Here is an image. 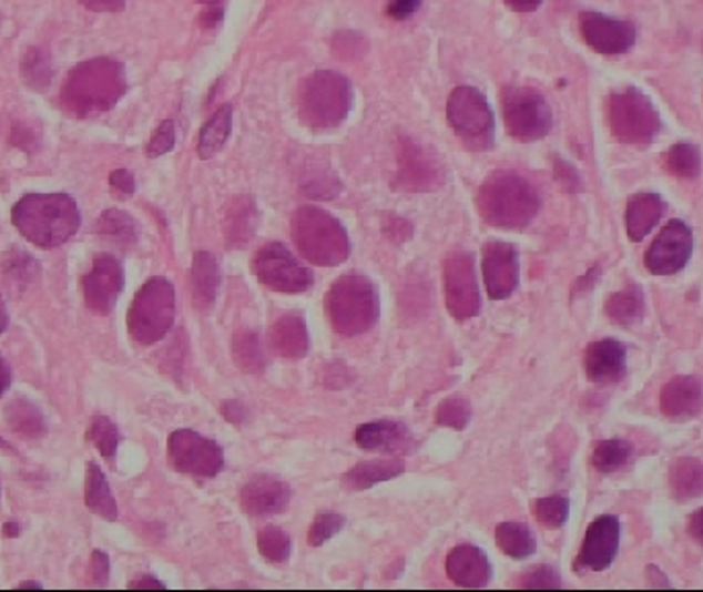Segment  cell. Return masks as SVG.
<instances>
[{
  "label": "cell",
  "mask_w": 703,
  "mask_h": 592,
  "mask_svg": "<svg viewBox=\"0 0 703 592\" xmlns=\"http://www.w3.org/2000/svg\"><path fill=\"white\" fill-rule=\"evenodd\" d=\"M13 225L29 243L52 249L79 231L81 212L67 194H28L14 204Z\"/></svg>",
  "instance_id": "cell-1"
},
{
  "label": "cell",
  "mask_w": 703,
  "mask_h": 592,
  "mask_svg": "<svg viewBox=\"0 0 703 592\" xmlns=\"http://www.w3.org/2000/svg\"><path fill=\"white\" fill-rule=\"evenodd\" d=\"M126 93L122 64L110 58H95L72 69L62 86V105L77 118L108 112Z\"/></svg>",
  "instance_id": "cell-2"
},
{
  "label": "cell",
  "mask_w": 703,
  "mask_h": 592,
  "mask_svg": "<svg viewBox=\"0 0 703 592\" xmlns=\"http://www.w3.org/2000/svg\"><path fill=\"white\" fill-rule=\"evenodd\" d=\"M541 206L533 185L514 173H493L478 192V208L488 225L519 231L533 221Z\"/></svg>",
  "instance_id": "cell-3"
},
{
  "label": "cell",
  "mask_w": 703,
  "mask_h": 592,
  "mask_svg": "<svg viewBox=\"0 0 703 592\" xmlns=\"http://www.w3.org/2000/svg\"><path fill=\"white\" fill-rule=\"evenodd\" d=\"M293 241L303 257L317 266H339L350 255V239L346 228L329 212L317 206H303L295 212Z\"/></svg>",
  "instance_id": "cell-4"
},
{
  "label": "cell",
  "mask_w": 703,
  "mask_h": 592,
  "mask_svg": "<svg viewBox=\"0 0 703 592\" xmlns=\"http://www.w3.org/2000/svg\"><path fill=\"white\" fill-rule=\"evenodd\" d=\"M327 317L342 336H360L379 319V293L360 274H346L325 296Z\"/></svg>",
  "instance_id": "cell-5"
},
{
  "label": "cell",
  "mask_w": 703,
  "mask_h": 592,
  "mask_svg": "<svg viewBox=\"0 0 703 592\" xmlns=\"http://www.w3.org/2000/svg\"><path fill=\"white\" fill-rule=\"evenodd\" d=\"M350 81L334 71L313 72L298 91V115L315 132L338 127L352 110Z\"/></svg>",
  "instance_id": "cell-6"
},
{
  "label": "cell",
  "mask_w": 703,
  "mask_h": 592,
  "mask_svg": "<svg viewBox=\"0 0 703 592\" xmlns=\"http://www.w3.org/2000/svg\"><path fill=\"white\" fill-rule=\"evenodd\" d=\"M175 319V290L167 278H151L134 296L128 313L130 336L151 346L170 334Z\"/></svg>",
  "instance_id": "cell-7"
},
{
  "label": "cell",
  "mask_w": 703,
  "mask_h": 592,
  "mask_svg": "<svg viewBox=\"0 0 703 592\" xmlns=\"http://www.w3.org/2000/svg\"><path fill=\"white\" fill-rule=\"evenodd\" d=\"M609 126L619 142L648 146L661 132V115L642 91L625 86L609 98Z\"/></svg>",
  "instance_id": "cell-8"
},
{
  "label": "cell",
  "mask_w": 703,
  "mask_h": 592,
  "mask_svg": "<svg viewBox=\"0 0 703 592\" xmlns=\"http://www.w3.org/2000/svg\"><path fill=\"white\" fill-rule=\"evenodd\" d=\"M447 115L450 127L467 146L476 151H488L492 146L496 130L492 108L478 89L457 86L450 93Z\"/></svg>",
  "instance_id": "cell-9"
},
{
  "label": "cell",
  "mask_w": 703,
  "mask_h": 592,
  "mask_svg": "<svg viewBox=\"0 0 703 592\" xmlns=\"http://www.w3.org/2000/svg\"><path fill=\"white\" fill-rule=\"evenodd\" d=\"M502 113L508 134L517 141H539L551 130L548 101L529 86H507L502 91Z\"/></svg>",
  "instance_id": "cell-10"
},
{
  "label": "cell",
  "mask_w": 703,
  "mask_h": 592,
  "mask_svg": "<svg viewBox=\"0 0 703 592\" xmlns=\"http://www.w3.org/2000/svg\"><path fill=\"white\" fill-rule=\"evenodd\" d=\"M252 272L269 290L298 295L309 290L313 274L281 243L264 245L252 262Z\"/></svg>",
  "instance_id": "cell-11"
},
{
  "label": "cell",
  "mask_w": 703,
  "mask_h": 592,
  "mask_svg": "<svg viewBox=\"0 0 703 592\" xmlns=\"http://www.w3.org/2000/svg\"><path fill=\"white\" fill-rule=\"evenodd\" d=\"M170 461L192 478H214L225 466L223 449L194 430H177L170 437Z\"/></svg>",
  "instance_id": "cell-12"
},
{
  "label": "cell",
  "mask_w": 703,
  "mask_h": 592,
  "mask_svg": "<svg viewBox=\"0 0 703 592\" xmlns=\"http://www.w3.org/2000/svg\"><path fill=\"white\" fill-rule=\"evenodd\" d=\"M445 300L455 319H471L479 313L478 280L473 272V257L465 252L449 255L445 262Z\"/></svg>",
  "instance_id": "cell-13"
},
{
  "label": "cell",
  "mask_w": 703,
  "mask_h": 592,
  "mask_svg": "<svg viewBox=\"0 0 703 592\" xmlns=\"http://www.w3.org/2000/svg\"><path fill=\"white\" fill-rule=\"evenodd\" d=\"M693 233L683 221H671L646 252V268L654 276H673L690 264Z\"/></svg>",
  "instance_id": "cell-14"
},
{
  "label": "cell",
  "mask_w": 703,
  "mask_h": 592,
  "mask_svg": "<svg viewBox=\"0 0 703 592\" xmlns=\"http://www.w3.org/2000/svg\"><path fill=\"white\" fill-rule=\"evenodd\" d=\"M124 290V269L122 264L110 254L95 257L93 268L83 278V296L86 307L101 315L112 313L118 298Z\"/></svg>",
  "instance_id": "cell-15"
},
{
  "label": "cell",
  "mask_w": 703,
  "mask_h": 592,
  "mask_svg": "<svg viewBox=\"0 0 703 592\" xmlns=\"http://www.w3.org/2000/svg\"><path fill=\"white\" fill-rule=\"evenodd\" d=\"M486 290L493 300L508 298L519 286V254L510 243L490 241L481 252Z\"/></svg>",
  "instance_id": "cell-16"
},
{
  "label": "cell",
  "mask_w": 703,
  "mask_h": 592,
  "mask_svg": "<svg viewBox=\"0 0 703 592\" xmlns=\"http://www.w3.org/2000/svg\"><path fill=\"white\" fill-rule=\"evenodd\" d=\"M445 182V170L432 153L409 139L399 146L397 184L409 192H432Z\"/></svg>",
  "instance_id": "cell-17"
},
{
  "label": "cell",
  "mask_w": 703,
  "mask_h": 592,
  "mask_svg": "<svg viewBox=\"0 0 703 592\" xmlns=\"http://www.w3.org/2000/svg\"><path fill=\"white\" fill-rule=\"evenodd\" d=\"M580 31L584 42L594 52L615 57L630 52L635 43V29L628 21H619L601 13H584L580 17Z\"/></svg>",
  "instance_id": "cell-18"
},
{
  "label": "cell",
  "mask_w": 703,
  "mask_h": 592,
  "mask_svg": "<svg viewBox=\"0 0 703 592\" xmlns=\"http://www.w3.org/2000/svg\"><path fill=\"white\" fill-rule=\"evenodd\" d=\"M621 524L615 517L603 514L594 519L578 553V565L592 572H603L613 564L619 551Z\"/></svg>",
  "instance_id": "cell-19"
},
{
  "label": "cell",
  "mask_w": 703,
  "mask_h": 592,
  "mask_svg": "<svg viewBox=\"0 0 703 592\" xmlns=\"http://www.w3.org/2000/svg\"><path fill=\"white\" fill-rule=\"evenodd\" d=\"M293 492L284 481L269 476H257L243 486L240 502L241 508L252 517H269L288 507Z\"/></svg>",
  "instance_id": "cell-20"
},
{
  "label": "cell",
  "mask_w": 703,
  "mask_h": 592,
  "mask_svg": "<svg viewBox=\"0 0 703 592\" xmlns=\"http://www.w3.org/2000/svg\"><path fill=\"white\" fill-rule=\"evenodd\" d=\"M628 350L618 339L592 341L584 353V370L592 382L611 385L625 375Z\"/></svg>",
  "instance_id": "cell-21"
},
{
  "label": "cell",
  "mask_w": 703,
  "mask_h": 592,
  "mask_svg": "<svg viewBox=\"0 0 703 592\" xmlns=\"http://www.w3.org/2000/svg\"><path fill=\"white\" fill-rule=\"evenodd\" d=\"M447 574L461 589H483L492 579V565L476 545H457L447 558Z\"/></svg>",
  "instance_id": "cell-22"
},
{
  "label": "cell",
  "mask_w": 703,
  "mask_h": 592,
  "mask_svg": "<svg viewBox=\"0 0 703 592\" xmlns=\"http://www.w3.org/2000/svg\"><path fill=\"white\" fill-rule=\"evenodd\" d=\"M703 408L702 382L695 377H675L661 391V411L676 422H687L700 416Z\"/></svg>",
  "instance_id": "cell-23"
},
{
  "label": "cell",
  "mask_w": 703,
  "mask_h": 592,
  "mask_svg": "<svg viewBox=\"0 0 703 592\" xmlns=\"http://www.w3.org/2000/svg\"><path fill=\"white\" fill-rule=\"evenodd\" d=\"M309 331L300 315L286 313L269 327V348L286 360H300L309 353Z\"/></svg>",
  "instance_id": "cell-24"
},
{
  "label": "cell",
  "mask_w": 703,
  "mask_h": 592,
  "mask_svg": "<svg viewBox=\"0 0 703 592\" xmlns=\"http://www.w3.org/2000/svg\"><path fill=\"white\" fill-rule=\"evenodd\" d=\"M356 445L365 451L408 452L414 447V438L404 423L370 422L356 430Z\"/></svg>",
  "instance_id": "cell-25"
},
{
  "label": "cell",
  "mask_w": 703,
  "mask_h": 592,
  "mask_svg": "<svg viewBox=\"0 0 703 592\" xmlns=\"http://www.w3.org/2000/svg\"><path fill=\"white\" fill-rule=\"evenodd\" d=\"M664 200L659 194H635L625 208V228L630 239L640 243L650 235L664 214Z\"/></svg>",
  "instance_id": "cell-26"
},
{
  "label": "cell",
  "mask_w": 703,
  "mask_h": 592,
  "mask_svg": "<svg viewBox=\"0 0 703 592\" xmlns=\"http://www.w3.org/2000/svg\"><path fill=\"white\" fill-rule=\"evenodd\" d=\"M259 214L255 208L252 197H235L225 214L226 243L235 249H243L249 241L254 239Z\"/></svg>",
  "instance_id": "cell-27"
},
{
  "label": "cell",
  "mask_w": 703,
  "mask_h": 592,
  "mask_svg": "<svg viewBox=\"0 0 703 592\" xmlns=\"http://www.w3.org/2000/svg\"><path fill=\"white\" fill-rule=\"evenodd\" d=\"M218 284H221V272L216 266V259L206 252H200L194 257V266H192V295H194V305L197 309H211L216 300Z\"/></svg>",
  "instance_id": "cell-28"
},
{
  "label": "cell",
  "mask_w": 703,
  "mask_h": 592,
  "mask_svg": "<svg viewBox=\"0 0 703 592\" xmlns=\"http://www.w3.org/2000/svg\"><path fill=\"white\" fill-rule=\"evenodd\" d=\"M671 493L679 502H690L703 496V463L693 457L676 459L669 471Z\"/></svg>",
  "instance_id": "cell-29"
},
{
  "label": "cell",
  "mask_w": 703,
  "mask_h": 592,
  "mask_svg": "<svg viewBox=\"0 0 703 592\" xmlns=\"http://www.w3.org/2000/svg\"><path fill=\"white\" fill-rule=\"evenodd\" d=\"M605 310L611 321H615L621 327H633L640 324L646 313V300H644L642 288L632 284L615 295L609 296Z\"/></svg>",
  "instance_id": "cell-30"
},
{
  "label": "cell",
  "mask_w": 703,
  "mask_h": 592,
  "mask_svg": "<svg viewBox=\"0 0 703 592\" xmlns=\"http://www.w3.org/2000/svg\"><path fill=\"white\" fill-rule=\"evenodd\" d=\"M399 473H404V463L401 461H370V463H360V466L350 469L344 476V486L352 492H363L373 486H377L380 481L394 480Z\"/></svg>",
  "instance_id": "cell-31"
},
{
  "label": "cell",
  "mask_w": 703,
  "mask_h": 592,
  "mask_svg": "<svg viewBox=\"0 0 703 592\" xmlns=\"http://www.w3.org/2000/svg\"><path fill=\"white\" fill-rule=\"evenodd\" d=\"M85 502L86 507L99 517H103L105 521L118 519V504H115L112 488L95 463H89L86 467Z\"/></svg>",
  "instance_id": "cell-32"
},
{
  "label": "cell",
  "mask_w": 703,
  "mask_h": 592,
  "mask_svg": "<svg viewBox=\"0 0 703 592\" xmlns=\"http://www.w3.org/2000/svg\"><path fill=\"white\" fill-rule=\"evenodd\" d=\"M231 127H233V108L223 105L200 132V141H197L200 159H212L218 155L231 136Z\"/></svg>",
  "instance_id": "cell-33"
},
{
  "label": "cell",
  "mask_w": 703,
  "mask_h": 592,
  "mask_svg": "<svg viewBox=\"0 0 703 592\" xmlns=\"http://www.w3.org/2000/svg\"><path fill=\"white\" fill-rule=\"evenodd\" d=\"M496 543L498 548L505 551L514 560H524L529 555H533L537 550L534 535L531 529L522 522H502L496 529Z\"/></svg>",
  "instance_id": "cell-34"
},
{
  "label": "cell",
  "mask_w": 703,
  "mask_h": 592,
  "mask_svg": "<svg viewBox=\"0 0 703 592\" xmlns=\"http://www.w3.org/2000/svg\"><path fill=\"white\" fill-rule=\"evenodd\" d=\"M7 422L14 432L26 438L43 437L48 430L42 411L33 404H29L28 399H14L13 404L7 408Z\"/></svg>",
  "instance_id": "cell-35"
},
{
  "label": "cell",
  "mask_w": 703,
  "mask_h": 592,
  "mask_svg": "<svg viewBox=\"0 0 703 592\" xmlns=\"http://www.w3.org/2000/svg\"><path fill=\"white\" fill-rule=\"evenodd\" d=\"M664 167L679 180H697L702 173V153L695 144L681 142L664 155Z\"/></svg>",
  "instance_id": "cell-36"
},
{
  "label": "cell",
  "mask_w": 703,
  "mask_h": 592,
  "mask_svg": "<svg viewBox=\"0 0 703 592\" xmlns=\"http://www.w3.org/2000/svg\"><path fill=\"white\" fill-rule=\"evenodd\" d=\"M632 452V445L628 440H621V438L603 440L592 452V466L601 473H615L630 461Z\"/></svg>",
  "instance_id": "cell-37"
},
{
  "label": "cell",
  "mask_w": 703,
  "mask_h": 592,
  "mask_svg": "<svg viewBox=\"0 0 703 592\" xmlns=\"http://www.w3.org/2000/svg\"><path fill=\"white\" fill-rule=\"evenodd\" d=\"M233 358L235 365L245 372H262L266 368V354L259 344L257 334L241 331L233 339Z\"/></svg>",
  "instance_id": "cell-38"
},
{
  "label": "cell",
  "mask_w": 703,
  "mask_h": 592,
  "mask_svg": "<svg viewBox=\"0 0 703 592\" xmlns=\"http://www.w3.org/2000/svg\"><path fill=\"white\" fill-rule=\"evenodd\" d=\"M98 231L120 245H134L139 237L136 223L130 218V214L122 211L103 212L99 218Z\"/></svg>",
  "instance_id": "cell-39"
},
{
  "label": "cell",
  "mask_w": 703,
  "mask_h": 592,
  "mask_svg": "<svg viewBox=\"0 0 703 592\" xmlns=\"http://www.w3.org/2000/svg\"><path fill=\"white\" fill-rule=\"evenodd\" d=\"M257 548H259V553L269 562L284 564L291 558L293 543H291V537L286 535L278 527H266L257 535Z\"/></svg>",
  "instance_id": "cell-40"
},
{
  "label": "cell",
  "mask_w": 703,
  "mask_h": 592,
  "mask_svg": "<svg viewBox=\"0 0 703 592\" xmlns=\"http://www.w3.org/2000/svg\"><path fill=\"white\" fill-rule=\"evenodd\" d=\"M533 514L537 521L546 524L548 529H560L568 521L570 502L563 496H548L533 502Z\"/></svg>",
  "instance_id": "cell-41"
},
{
  "label": "cell",
  "mask_w": 703,
  "mask_h": 592,
  "mask_svg": "<svg viewBox=\"0 0 703 592\" xmlns=\"http://www.w3.org/2000/svg\"><path fill=\"white\" fill-rule=\"evenodd\" d=\"M89 440L98 447L99 452L105 457V459H113L115 451H118V445H120V432L115 428V423L103 416L93 418V422L89 426Z\"/></svg>",
  "instance_id": "cell-42"
},
{
  "label": "cell",
  "mask_w": 703,
  "mask_h": 592,
  "mask_svg": "<svg viewBox=\"0 0 703 592\" xmlns=\"http://www.w3.org/2000/svg\"><path fill=\"white\" fill-rule=\"evenodd\" d=\"M469 418H471V408H469V404H467L465 399H461V397L445 399L437 408L438 426L463 430L465 426L469 423Z\"/></svg>",
  "instance_id": "cell-43"
},
{
  "label": "cell",
  "mask_w": 703,
  "mask_h": 592,
  "mask_svg": "<svg viewBox=\"0 0 703 592\" xmlns=\"http://www.w3.org/2000/svg\"><path fill=\"white\" fill-rule=\"evenodd\" d=\"M344 527V517L334 514V512H325L319 514L313 524H310L309 543L313 548L324 545L325 541H329L332 537L338 535Z\"/></svg>",
  "instance_id": "cell-44"
},
{
  "label": "cell",
  "mask_w": 703,
  "mask_h": 592,
  "mask_svg": "<svg viewBox=\"0 0 703 592\" xmlns=\"http://www.w3.org/2000/svg\"><path fill=\"white\" fill-rule=\"evenodd\" d=\"M519 586H522V589H560L562 579H560V574L553 568L537 565L533 570H529L527 574H522Z\"/></svg>",
  "instance_id": "cell-45"
},
{
  "label": "cell",
  "mask_w": 703,
  "mask_h": 592,
  "mask_svg": "<svg viewBox=\"0 0 703 592\" xmlns=\"http://www.w3.org/2000/svg\"><path fill=\"white\" fill-rule=\"evenodd\" d=\"M173 146H175V126H173L171 120H167V122H163L161 126L156 127L155 136L151 139L149 146H146V155L155 159V156L170 153Z\"/></svg>",
  "instance_id": "cell-46"
},
{
  "label": "cell",
  "mask_w": 703,
  "mask_h": 592,
  "mask_svg": "<svg viewBox=\"0 0 703 592\" xmlns=\"http://www.w3.org/2000/svg\"><path fill=\"white\" fill-rule=\"evenodd\" d=\"M89 579L93 586H105L110 579V558L103 551H93L91 564H89Z\"/></svg>",
  "instance_id": "cell-47"
},
{
  "label": "cell",
  "mask_w": 703,
  "mask_h": 592,
  "mask_svg": "<svg viewBox=\"0 0 703 592\" xmlns=\"http://www.w3.org/2000/svg\"><path fill=\"white\" fill-rule=\"evenodd\" d=\"M110 184L113 190L122 196H132L134 190H136V182H134V175L128 170L113 171L110 175Z\"/></svg>",
  "instance_id": "cell-48"
},
{
  "label": "cell",
  "mask_w": 703,
  "mask_h": 592,
  "mask_svg": "<svg viewBox=\"0 0 703 592\" xmlns=\"http://www.w3.org/2000/svg\"><path fill=\"white\" fill-rule=\"evenodd\" d=\"M420 2L422 0H391L387 13L391 14L394 19H406L420 9Z\"/></svg>",
  "instance_id": "cell-49"
},
{
  "label": "cell",
  "mask_w": 703,
  "mask_h": 592,
  "mask_svg": "<svg viewBox=\"0 0 703 592\" xmlns=\"http://www.w3.org/2000/svg\"><path fill=\"white\" fill-rule=\"evenodd\" d=\"M86 9L98 13H118L124 9V0H81Z\"/></svg>",
  "instance_id": "cell-50"
},
{
  "label": "cell",
  "mask_w": 703,
  "mask_h": 592,
  "mask_svg": "<svg viewBox=\"0 0 703 592\" xmlns=\"http://www.w3.org/2000/svg\"><path fill=\"white\" fill-rule=\"evenodd\" d=\"M391 221H394L395 226H385V233H387V235H391L395 241H406L411 237V226H409L404 218H395V216H391Z\"/></svg>",
  "instance_id": "cell-51"
},
{
  "label": "cell",
  "mask_w": 703,
  "mask_h": 592,
  "mask_svg": "<svg viewBox=\"0 0 703 592\" xmlns=\"http://www.w3.org/2000/svg\"><path fill=\"white\" fill-rule=\"evenodd\" d=\"M556 171H558V180H560L563 185H568L570 190H577L578 184H580V182H578L577 171L572 170L568 163H558Z\"/></svg>",
  "instance_id": "cell-52"
},
{
  "label": "cell",
  "mask_w": 703,
  "mask_h": 592,
  "mask_svg": "<svg viewBox=\"0 0 703 592\" xmlns=\"http://www.w3.org/2000/svg\"><path fill=\"white\" fill-rule=\"evenodd\" d=\"M690 535L703 548V508L695 510L690 519Z\"/></svg>",
  "instance_id": "cell-53"
},
{
  "label": "cell",
  "mask_w": 703,
  "mask_h": 592,
  "mask_svg": "<svg viewBox=\"0 0 703 592\" xmlns=\"http://www.w3.org/2000/svg\"><path fill=\"white\" fill-rule=\"evenodd\" d=\"M223 414H225L231 422L237 423V426L245 420V409H243V406L237 404V401H226V404H223Z\"/></svg>",
  "instance_id": "cell-54"
},
{
  "label": "cell",
  "mask_w": 703,
  "mask_h": 592,
  "mask_svg": "<svg viewBox=\"0 0 703 592\" xmlns=\"http://www.w3.org/2000/svg\"><path fill=\"white\" fill-rule=\"evenodd\" d=\"M505 2L517 13H533L541 7L543 0H505Z\"/></svg>",
  "instance_id": "cell-55"
},
{
  "label": "cell",
  "mask_w": 703,
  "mask_h": 592,
  "mask_svg": "<svg viewBox=\"0 0 703 592\" xmlns=\"http://www.w3.org/2000/svg\"><path fill=\"white\" fill-rule=\"evenodd\" d=\"M13 381V370L9 367V363L0 356V395L4 394Z\"/></svg>",
  "instance_id": "cell-56"
},
{
  "label": "cell",
  "mask_w": 703,
  "mask_h": 592,
  "mask_svg": "<svg viewBox=\"0 0 703 592\" xmlns=\"http://www.w3.org/2000/svg\"><path fill=\"white\" fill-rule=\"evenodd\" d=\"M128 586L130 589H165V584L155 576H141V579L132 580Z\"/></svg>",
  "instance_id": "cell-57"
},
{
  "label": "cell",
  "mask_w": 703,
  "mask_h": 592,
  "mask_svg": "<svg viewBox=\"0 0 703 592\" xmlns=\"http://www.w3.org/2000/svg\"><path fill=\"white\" fill-rule=\"evenodd\" d=\"M597 278H599V268H592V272H589V274H587L584 278H580V280H578V293H580V290L584 293V290H587L589 286H592V284L597 283Z\"/></svg>",
  "instance_id": "cell-58"
},
{
  "label": "cell",
  "mask_w": 703,
  "mask_h": 592,
  "mask_svg": "<svg viewBox=\"0 0 703 592\" xmlns=\"http://www.w3.org/2000/svg\"><path fill=\"white\" fill-rule=\"evenodd\" d=\"M7 325H9V313H7V305H4V300L0 296V334L7 329Z\"/></svg>",
  "instance_id": "cell-59"
},
{
  "label": "cell",
  "mask_w": 703,
  "mask_h": 592,
  "mask_svg": "<svg viewBox=\"0 0 703 592\" xmlns=\"http://www.w3.org/2000/svg\"><path fill=\"white\" fill-rule=\"evenodd\" d=\"M4 533H7V537L19 535V527L13 524V522H9V524H4Z\"/></svg>",
  "instance_id": "cell-60"
},
{
  "label": "cell",
  "mask_w": 703,
  "mask_h": 592,
  "mask_svg": "<svg viewBox=\"0 0 703 592\" xmlns=\"http://www.w3.org/2000/svg\"><path fill=\"white\" fill-rule=\"evenodd\" d=\"M19 589H42V584H40V582L29 580V582H21V584H19Z\"/></svg>",
  "instance_id": "cell-61"
},
{
  "label": "cell",
  "mask_w": 703,
  "mask_h": 592,
  "mask_svg": "<svg viewBox=\"0 0 703 592\" xmlns=\"http://www.w3.org/2000/svg\"><path fill=\"white\" fill-rule=\"evenodd\" d=\"M197 2H202V4H216L218 0H197Z\"/></svg>",
  "instance_id": "cell-62"
}]
</instances>
